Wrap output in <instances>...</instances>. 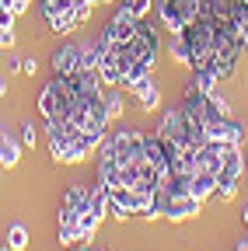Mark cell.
Here are the masks:
<instances>
[{
    "label": "cell",
    "mask_w": 248,
    "mask_h": 251,
    "mask_svg": "<svg viewBox=\"0 0 248 251\" xmlns=\"http://www.w3.org/2000/svg\"><path fill=\"white\" fill-rule=\"evenodd\" d=\"M102 4H115V0H102Z\"/></svg>",
    "instance_id": "83f0119b"
},
{
    "label": "cell",
    "mask_w": 248,
    "mask_h": 251,
    "mask_svg": "<svg viewBox=\"0 0 248 251\" xmlns=\"http://www.w3.org/2000/svg\"><path fill=\"white\" fill-rule=\"evenodd\" d=\"M245 175H248V153H245Z\"/></svg>",
    "instance_id": "4316f807"
},
{
    "label": "cell",
    "mask_w": 248,
    "mask_h": 251,
    "mask_svg": "<svg viewBox=\"0 0 248 251\" xmlns=\"http://www.w3.org/2000/svg\"><path fill=\"white\" fill-rule=\"evenodd\" d=\"M217 70L213 67H203V70H193V84L189 87H196V91H206V94H213L217 91Z\"/></svg>",
    "instance_id": "5bb4252c"
},
{
    "label": "cell",
    "mask_w": 248,
    "mask_h": 251,
    "mask_svg": "<svg viewBox=\"0 0 248 251\" xmlns=\"http://www.w3.org/2000/svg\"><path fill=\"white\" fill-rule=\"evenodd\" d=\"M130 94L140 101V112H154V108H161V87L154 77H143L130 87Z\"/></svg>",
    "instance_id": "52a82bcc"
},
{
    "label": "cell",
    "mask_w": 248,
    "mask_h": 251,
    "mask_svg": "<svg viewBox=\"0 0 248 251\" xmlns=\"http://www.w3.org/2000/svg\"><path fill=\"white\" fill-rule=\"evenodd\" d=\"M122 7H126L137 21H143V18H150V4H158V0H119Z\"/></svg>",
    "instance_id": "2e32d148"
},
{
    "label": "cell",
    "mask_w": 248,
    "mask_h": 251,
    "mask_svg": "<svg viewBox=\"0 0 248 251\" xmlns=\"http://www.w3.org/2000/svg\"><path fill=\"white\" fill-rule=\"evenodd\" d=\"M18 35H14V28H0V49H14Z\"/></svg>",
    "instance_id": "ffe728a7"
},
{
    "label": "cell",
    "mask_w": 248,
    "mask_h": 251,
    "mask_svg": "<svg viewBox=\"0 0 248 251\" xmlns=\"http://www.w3.org/2000/svg\"><path fill=\"white\" fill-rule=\"evenodd\" d=\"M189 119H196V122H203V126H210V122H217V119H224V115H231V105H227V98L224 94H206V91H196V87H189L185 91V98H182V105H178Z\"/></svg>",
    "instance_id": "7a4b0ae2"
},
{
    "label": "cell",
    "mask_w": 248,
    "mask_h": 251,
    "mask_svg": "<svg viewBox=\"0 0 248 251\" xmlns=\"http://www.w3.org/2000/svg\"><path fill=\"white\" fill-rule=\"evenodd\" d=\"M4 241H7L14 251H25V248H28V227H25V224H11L7 234H4Z\"/></svg>",
    "instance_id": "9a60e30c"
},
{
    "label": "cell",
    "mask_w": 248,
    "mask_h": 251,
    "mask_svg": "<svg viewBox=\"0 0 248 251\" xmlns=\"http://www.w3.org/2000/svg\"><path fill=\"white\" fill-rule=\"evenodd\" d=\"M87 196H91V185L84 181L70 185L59 199V224H81V213L87 209Z\"/></svg>",
    "instance_id": "5b68a950"
},
{
    "label": "cell",
    "mask_w": 248,
    "mask_h": 251,
    "mask_svg": "<svg viewBox=\"0 0 248 251\" xmlns=\"http://www.w3.org/2000/svg\"><path fill=\"white\" fill-rule=\"evenodd\" d=\"M168 56L178 63V67H189V42H185L182 31H175V35L168 39Z\"/></svg>",
    "instance_id": "4fadbf2b"
},
{
    "label": "cell",
    "mask_w": 248,
    "mask_h": 251,
    "mask_svg": "<svg viewBox=\"0 0 248 251\" xmlns=\"http://www.w3.org/2000/svg\"><path fill=\"white\" fill-rule=\"evenodd\" d=\"M105 112H109V122L122 119V112H126V87H105Z\"/></svg>",
    "instance_id": "30bf717a"
},
{
    "label": "cell",
    "mask_w": 248,
    "mask_h": 251,
    "mask_svg": "<svg viewBox=\"0 0 248 251\" xmlns=\"http://www.w3.org/2000/svg\"><path fill=\"white\" fill-rule=\"evenodd\" d=\"M0 28H14V14L7 7H0Z\"/></svg>",
    "instance_id": "7402d4cb"
},
{
    "label": "cell",
    "mask_w": 248,
    "mask_h": 251,
    "mask_svg": "<svg viewBox=\"0 0 248 251\" xmlns=\"http://www.w3.org/2000/svg\"><path fill=\"white\" fill-rule=\"evenodd\" d=\"M21 147H39V129H35L32 122L21 126Z\"/></svg>",
    "instance_id": "d6986e66"
},
{
    "label": "cell",
    "mask_w": 248,
    "mask_h": 251,
    "mask_svg": "<svg viewBox=\"0 0 248 251\" xmlns=\"http://www.w3.org/2000/svg\"><path fill=\"white\" fill-rule=\"evenodd\" d=\"M137 25H140V21H137L126 7H122V4H119V7H115V14L109 18V25L102 28V39H105L109 46H122V42H130V39L137 35Z\"/></svg>",
    "instance_id": "277c9868"
},
{
    "label": "cell",
    "mask_w": 248,
    "mask_h": 251,
    "mask_svg": "<svg viewBox=\"0 0 248 251\" xmlns=\"http://www.w3.org/2000/svg\"><path fill=\"white\" fill-rule=\"evenodd\" d=\"M0 251H14V248H11V244H7V241H0Z\"/></svg>",
    "instance_id": "d4e9b609"
},
{
    "label": "cell",
    "mask_w": 248,
    "mask_h": 251,
    "mask_svg": "<svg viewBox=\"0 0 248 251\" xmlns=\"http://www.w3.org/2000/svg\"><path fill=\"white\" fill-rule=\"evenodd\" d=\"M4 94H7V80H0V98H4Z\"/></svg>",
    "instance_id": "cb8c5ba5"
},
{
    "label": "cell",
    "mask_w": 248,
    "mask_h": 251,
    "mask_svg": "<svg viewBox=\"0 0 248 251\" xmlns=\"http://www.w3.org/2000/svg\"><path fill=\"white\" fill-rule=\"evenodd\" d=\"M189 192H193L196 199L210 202V199L217 196V175H213V171H203V168H196V175L189 178Z\"/></svg>",
    "instance_id": "9c48e42d"
},
{
    "label": "cell",
    "mask_w": 248,
    "mask_h": 251,
    "mask_svg": "<svg viewBox=\"0 0 248 251\" xmlns=\"http://www.w3.org/2000/svg\"><path fill=\"white\" fill-rule=\"evenodd\" d=\"M91 14H95V4H87V0H77V4H74V18H77V25H87Z\"/></svg>",
    "instance_id": "ac0fdd59"
},
{
    "label": "cell",
    "mask_w": 248,
    "mask_h": 251,
    "mask_svg": "<svg viewBox=\"0 0 248 251\" xmlns=\"http://www.w3.org/2000/svg\"><path fill=\"white\" fill-rule=\"evenodd\" d=\"M77 0H42V14H63V11H74Z\"/></svg>",
    "instance_id": "e0dca14e"
},
{
    "label": "cell",
    "mask_w": 248,
    "mask_h": 251,
    "mask_svg": "<svg viewBox=\"0 0 248 251\" xmlns=\"http://www.w3.org/2000/svg\"><path fill=\"white\" fill-rule=\"evenodd\" d=\"M238 4H241V0H199V18H210V21H231Z\"/></svg>",
    "instance_id": "ba28073f"
},
{
    "label": "cell",
    "mask_w": 248,
    "mask_h": 251,
    "mask_svg": "<svg viewBox=\"0 0 248 251\" xmlns=\"http://www.w3.org/2000/svg\"><path fill=\"white\" fill-rule=\"evenodd\" d=\"M21 161V140H11L0 129V168H14Z\"/></svg>",
    "instance_id": "7c38bea8"
},
{
    "label": "cell",
    "mask_w": 248,
    "mask_h": 251,
    "mask_svg": "<svg viewBox=\"0 0 248 251\" xmlns=\"http://www.w3.org/2000/svg\"><path fill=\"white\" fill-rule=\"evenodd\" d=\"M206 140L241 147V143H245V122H241V119H234V115H224V119H217V122H210V126H206Z\"/></svg>",
    "instance_id": "8992f818"
},
{
    "label": "cell",
    "mask_w": 248,
    "mask_h": 251,
    "mask_svg": "<svg viewBox=\"0 0 248 251\" xmlns=\"http://www.w3.org/2000/svg\"><path fill=\"white\" fill-rule=\"evenodd\" d=\"M49 67H53V74H77L81 67H84V42H77V39H63L56 49H53V56H49Z\"/></svg>",
    "instance_id": "3957f363"
},
{
    "label": "cell",
    "mask_w": 248,
    "mask_h": 251,
    "mask_svg": "<svg viewBox=\"0 0 248 251\" xmlns=\"http://www.w3.org/2000/svg\"><path fill=\"white\" fill-rule=\"evenodd\" d=\"M35 70H39V59L25 56V59H21V74H25V77H35Z\"/></svg>",
    "instance_id": "44dd1931"
},
{
    "label": "cell",
    "mask_w": 248,
    "mask_h": 251,
    "mask_svg": "<svg viewBox=\"0 0 248 251\" xmlns=\"http://www.w3.org/2000/svg\"><path fill=\"white\" fill-rule=\"evenodd\" d=\"M7 70H11V74H18V70H21V59H18L14 52H11V59H7Z\"/></svg>",
    "instance_id": "603a6c76"
},
{
    "label": "cell",
    "mask_w": 248,
    "mask_h": 251,
    "mask_svg": "<svg viewBox=\"0 0 248 251\" xmlns=\"http://www.w3.org/2000/svg\"><path fill=\"white\" fill-rule=\"evenodd\" d=\"M46 25H49V31H56L59 39L74 35V31L81 28V25H77V18H74V11H63V14H49V18H46Z\"/></svg>",
    "instance_id": "8fae6325"
},
{
    "label": "cell",
    "mask_w": 248,
    "mask_h": 251,
    "mask_svg": "<svg viewBox=\"0 0 248 251\" xmlns=\"http://www.w3.org/2000/svg\"><path fill=\"white\" fill-rule=\"evenodd\" d=\"M241 216H245V224H248V202H245V209H241Z\"/></svg>",
    "instance_id": "484cf974"
},
{
    "label": "cell",
    "mask_w": 248,
    "mask_h": 251,
    "mask_svg": "<svg viewBox=\"0 0 248 251\" xmlns=\"http://www.w3.org/2000/svg\"><path fill=\"white\" fill-rule=\"evenodd\" d=\"M182 35H185V42H189V70L213 67V56H217V21L196 18L193 25H185Z\"/></svg>",
    "instance_id": "6da1fadb"
}]
</instances>
